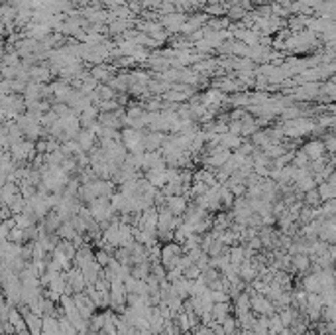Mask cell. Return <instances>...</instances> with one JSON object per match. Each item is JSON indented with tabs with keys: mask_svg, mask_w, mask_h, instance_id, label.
I'll return each instance as SVG.
<instances>
[{
	"mask_svg": "<svg viewBox=\"0 0 336 335\" xmlns=\"http://www.w3.org/2000/svg\"><path fill=\"white\" fill-rule=\"evenodd\" d=\"M311 268V259L307 255H291V270L299 272V274H305Z\"/></svg>",
	"mask_w": 336,
	"mask_h": 335,
	"instance_id": "6da1fadb",
	"label": "cell"
},
{
	"mask_svg": "<svg viewBox=\"0 0 336 335\" xmlns=\"http://www.w3.org/2000/svg\"><path fill=\"white\" fill-rule=\"evenodd\" d=\"M230 310H232V305L230 302H222V304H212V310H210V314H212V320L215 321H222L226 316H230Z\"/></svg>",
	"mask_w": 336,
	"mask_h": 335,
	"instance_id": "7a4b0ae2",
	"label": "cell"
},
{
	"mask_svg": "<svg viewBox=\"0 0 336 335\" xmlns=\"http://www.w3.org/2000/svg\"><path fill=\"white\" fill-rule=\"evenodd\" d=\"M95 144V132H90V130H85V132H81L79 134V148L83 150H90V146Z\"/></svg>",
	"mask_w": 336,
	"mask_h": 335,
	"instance_id": "3957f363",
	"label": "cell"
},
{
	"mask_svg": "<svg viewBox=\"0 0 336 335\" xmlns=\"http://www.w3.org/2000/svg\"><path fill=\"white\" fill-rule=\"evenodd\" d=\"M93 79L99 83V81H108L110 79V69L108 67H104V65H97V67H93Z\"/></svg>",
	"mask_w": 336,
	"mask_h": 335,
	"instance_id": "277c9868",
	"label": "cell"
},
{
	"mask_svg": "<svg viewBox=\"0 0 336 335\" xmlns=\"http://www.w3.org/2000/svg\"><path fill=\"white\" fill-rule=\"evenodd\" d=\"M110 259H112V255H108V253L103 250V248H99V250L95 253V262H97L101 268H104V266L110 262Z\"/></svg>",
	"mask_w": 336,
	"mask_h": 335,
	"instance_id": "5b68a950",
	"label": "cell"
},
{
	"mask_svg": "<svg viewBox=\"0 0 336 335\" xmlns=\"http://www.w3.org/2000/svg\"><path fill=\"white\" fill-rule=\"evenodd\" d=\"M226 14L230 16L232 20H240V18H244V16H246V10H244V6L240 4V6H232V8H228V10H226Z\"/></svg>",
	"mask_w": 336,
	"mask_h": 335,
	"instance_id": "8992f818",
	"label": "cell"
},
{
	"mask_svg": "<svg viewBox=\"0 0 336 335\" xmlns=\"http://www.w3.org/2000/svg\"><path fill=\"white\" fill-rule=\"evenodd\" d=\"M199 276H201V270H199L195 264H191L189 268L183 270V278H187V280H197Z\"/></svg>",
	"mask_w": 336,
	"mask_h": 335,
	"instance_id": "52a82bcc",
	"label": "cell"
},
{
	"mask_svg": "<svg viewBox=\"0 0 336 335\" xmlns=\"http://www.w3.org/2000/svg\"><path fill=\"white\" fill-rule=\"evenodd\" d=\"M224 10H228V6H220V4H217V2H215L212 6L206 8V12H208L210 16H222L224 14Z\"/></svg>",
	"mask_w": 336,
	"mask_h": 335,
	"instance_id": "ba28073f",
	"label": "cell"
},
{
	"mask_svg": "<svg viewBox=\"0 0 336 335\" xmlns=\"http://www.w3.org/2000/svg\"><path fill=\"white\" fill-rule=\"evenodd\" d=\"M278 335H293V333H291V329H289V327H283Z\"/></svg>",
	"mask_w": 336,
	"mask_h": 335,
	"instance_id": "9c48e42d",
	"label": "cell"
}]
</instances>
